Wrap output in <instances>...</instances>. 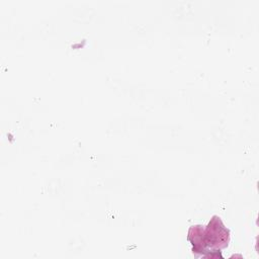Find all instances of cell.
I'll use <instances>...</instances> for the list:
<instances>
[{"mask_svg": "<svg viewBox=\"0 0 259 259\" xmlns=\"http://www.w3.org/2000/svg\"><path fill=\"white\" fill-rule=\"evenodd\" d=\"M187 239L193 246V252L206 251V248L221 250L228 246L230 232L221 218L213 215L205 228L199 225L190 227Z\"/></svg>", "mask_w": 259, "mask_h": 259, "instance_id": "1", "label": "cell"}]
</instances>
